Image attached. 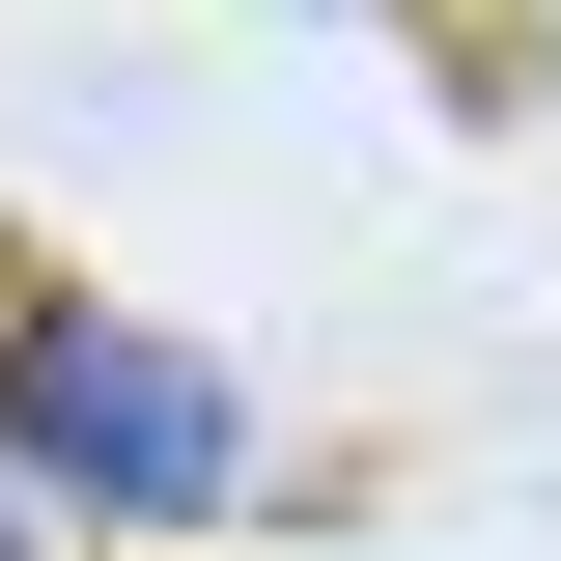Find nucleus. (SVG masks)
Wrapping results in <instances>:
<instances>
[{"mask_svg": "<svg viewBox=\"0 0 561 561\" xmlns=\"http://www.w3.org/2000/svg\"><path fill=\"white\" fill-rule=\"evenodd\" d=\"M0 449L57 505H113V534H197V505L253 478V393H225L197 337H113V309H0Z\"/></svg>", "mask_w": 561, "mask_h": 561, "instance_id": "obj_1", "label": "nucleus"}, {"mask_svg": "<svg viewBox=\"0 0 561 561\" xmlns=\"http://www.w3.org/2000/svg\"><path fill=\"white\" fill-rule=\"evenodd\" d=\"M0 561H28V505H0Z\"/></svg>", "mask_w": 561, "mask_h": 561, "instance_id": "obj_2", "label": "nucleus"}]
</instances>
